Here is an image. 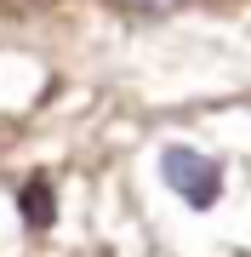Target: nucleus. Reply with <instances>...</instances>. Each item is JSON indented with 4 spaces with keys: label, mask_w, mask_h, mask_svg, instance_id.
Returning <instances> with one entry per match:
<instances>
[{
    "label": "nucleus",
    "mask_w": 251,
    "mask_h": 257,
    "mask_svg": "<svg viewBox=\"0 0 251 257\" xmlns=\"http://www.w3.org/2000/svg\"><path fill=\"white\" fill-rule=\"evenodd\" d=\"M160 172H166V183L183 194L188 206H217V194H223V166L211 155H200V149H166L160 155Z\"/></svg>",
    "instance_id": "f257e3e1"
},
{
    "label": "nucleus",
    "mask_w": 251,
    "mask_h": 257,
    "mask_svg": "<svg viewBox=\"0 0 251 257\" xmlns=\"http://www.w3.org/2000/svg\"><path fill=\"white\" fill-rule=\"evenodd\" d=\"M18 206H23V223H29V229H52V217H57V200H52V183H46V177H29L23 194H18Z\"/></svg>",
    "instance_id": "f03ea898"
},
{
    "label": "nucleus",
    "mask_w": 251,
    "mask_h": 257,
    "mask_svg": "<svg viewBox=\"0 0 251 257\" xmlns=\"http://www.w3.org/2000/svg\"><path fill=\"white\" fill-rule=\"evenodd\" d=\"M126 6H171V0H126Z\"/></svg>",
    "instance_id": "7ed1b4c3"
}]
</instances>
